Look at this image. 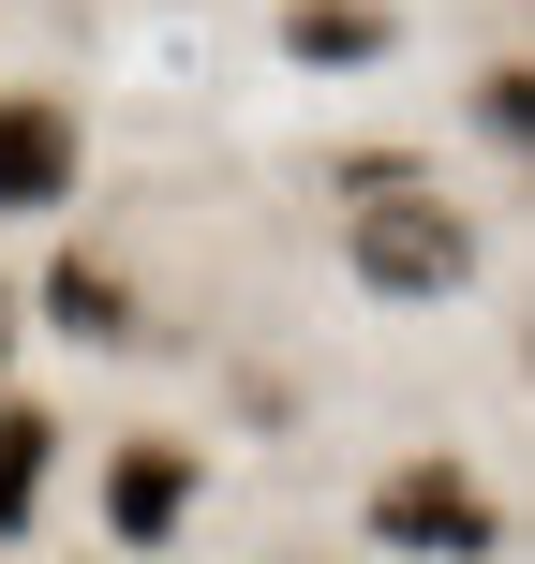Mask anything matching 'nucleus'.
I'll use <instances>...</instances> for the list:
<instances>
[{
	"label": "nucleus",
	"mask_w": 535,
	"mask_h": 564,
	"mask_svg": "<svg viewBox=\"0 0 535 564\" xmlns=\"http://www.w3.org/2000/svg\"><path fill=\"white\" fill-rule=\"evenodd\" d=\"M342 268H357L387 312H431V297L477 282V208H461V194H417V178H402V194H357Z\"/></svg>",
	"instance_id": "nucleus-1"
},
{
	"label": "nucleus",
	"mask_w": 535,
	"mask_h": 564,
	"mask_svg": "<svg viewBox=\"0 0 535 564\" xmlns=\"http://www.w3.org/2000/svg\"><path fill=\"white\" fill-rule=\"evenodd\" d=\"M372 550H402V564H491L506 550V506H491V476H461V460H402V476L372 490Z\"/></svg>",
	"instance_id": "nucleus-2"
},
{
	"label": "nucleus",
	"mask_w": 535,
	"mask_h": 564,
	"mask_svg": "<svg viewBox=\"0 0 535 564\" xmlns=\"http://www.w3.org/2000/svg\"><path fill=\"white\" fill-rule=\"evenodd\" d=\"M89 178V134L60 89H0V224H45V208H75Z\"/></svg>",
	"instance_id": "nucleus-3"
},
{
	"label": "nucleus",
	"mask_w": 535,
	"mask_h": 564,
	"mask_svg": "<svg viewBox=\"0 0 535 564\" xmlns=\"http://www.w3.org/2000/svg\"><path fill=\"white\" fill-rule=\"evenodd\" d=\"M105 520H119V550H164L194 520V446H119L105 460Z\"/></svg>",
	"instance_id": "nucleus-4"
},
{
	"label": "nucleus",
	"mask_w": 535,
	"mask_h": 564,
	"mask_svg": "<svg viewBox=\"0 0 535 564\" xmlns=\"http://www.w3.org/2000/svg\"><path fill=\"white\" fill-rule=\"evenodd\" d=\"M387 45H402L387 0H298V15H282V59H298V75H357V59H387Z\"/></svg>",
	"instance_id": "nucleus-5"
},
{
	"label": "nucleus",
	"mask_w": 535,
	"mask_h": 564,
	"mask_svg": "<svg viewBox=\"0 0 535 564\" xmlns=\"http://www.w3.org/2000/svg\"><path fill=\"white\" fill-rule=\"evenodd\" d=\"M45 327L60 341H119V327H135V282H119L105 253H60L45 268Z\"/></svg>",
	"instance_id": "nucleus-6"
},
{
	"label": "nucleus",
	"mask_w": 535,
	"mask_h": 564,
	"mask_svg": "<svg viewBox=\"0 0 535 564\" xmlns=\"http://www.w3.org/2000/svg\"><path fill=\"white\" fill-rule=\"evenodd\" d=\"M45 460H60V416H45V401H0V535H30Z\"/></svg>",
	"instance_id": "nucleus-7"
},
{
	"label": "nucleus",
	"mask_w": 535,
	"mask_h": 564,
	"mask_svg": "<svg viewBox=\"0 0 535 564\" xmlns=\"http://www.w3.org/2000/svg\"><path fill=\"white\" fill-rule=\"evenodd\" d=\"M521 119H535V89H521V59H491V75H477V134H491V149H521Z\"/></svg>",
	"instance_id": "nucleus-8"
},
{
	"label": "nucleus",
	"mask_w": 535,
	"mask_h": 564,
	"mask_svg": "<svg viewBox=\"0 0 535 564\" xmlns=\"http://www.w3.org/2000/svg\"><path fill=\"white\" fill-rule=\"evenodd\" d=\"M15 327H30V297H15V282H0V371H15Z\"/></svg>",
	"instance_id": "nucleus-9"
}]
</instances>
